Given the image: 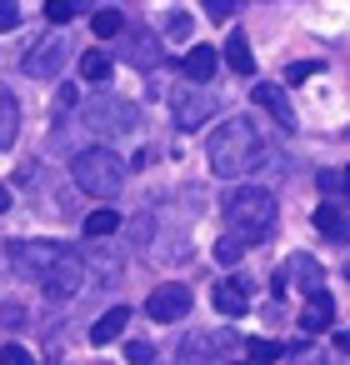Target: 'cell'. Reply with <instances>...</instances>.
<instances>
[{"label":"cell","mask_w":350,"mask_h":365,"mask_svg":"<svg viewBox=\"0 0 350 365\" xmlns=\"http://www.w3.org/2000/svg\"><path fill=\"white\" fill-rule=\"evenodd\" d=\"M205 160L215 175L235 180V175H250L260 160H265V135L255 130V120L245 115H230L210 130V145H205Z\"/></svg>","instance_id":"obj_1"},{"label":"cell","mask_w":350,"mask_h":365,"mask_svg":"<svg viewBox=\"0 0 350 365\" xmlns=\"http://www.w3.org/2000/svg\"><path fill=\"white\" fill-rule=\"evenodd\" d=\"M225 220L235 225L240 245H260V240H270V230L280 220V200L265 185H240V190L225 195Z\"/></svg>","instance_id":"obj_2"},{"label":"cell","mask_w":350,"mask_h":365,"mask_svg":"<svg viewBox=\"0 0 350 365\" xmlns=\"http://www.w3.org/2000/svg\"><path fill=\"white\" fill-rule=\"evenodd\" d=\"M71 175L81 190L91 195H120V180H125V160L110 150V145H91L71 160Z\"/></svg>","instance_id":"obj_3"},{"label":"cell","mask_w":350,"mask_h":365,"mask_svg":"<svg viewBox=\"0 0 350 365\" xmlns=\"http://www.w3.org/2000/svg\"><path fill=\"white\" fill-rule=\"evenodd\" d=\"M81 285H86V260H81L76 250H66V255L41 275V295H46V300H56V305L76 300V295H81Z\"/></svg>","instance_id":"obj_4"},{"label":"cell","mask_w":350,"mask_h":365,"mask_svg":"<svg viewBox=\"0 0 350 365\" xmlns=\"http://www.w3.org/2000/svg\"><path fill=\"white\" fill-rule=\"evenodd\" d=\"M86 125L96 135H130V130H140V110L130 101H91L86 106Z\"/></svg>","instance_id":"obj_5"},{"label":"cell","mask_w":350,"mask_h":365,"mask_svg":"<svg viewBox=\"0 0 350 365\" xmlns=\"http://www.w3.org/2000/svg\"><path fill=\"white\" fill-rule=\"evenodd\" d=\"M215 96L205 91V86H180L175 96H170V115H175V125L180 130H200L210 115H215Z\"/></svg>","instance_id":"obj_6"},{"label":"cell","mask_w":350,"mask_h":365,"mask_svg":"<svg viewBox=\"0 0 350 365\" xmlns=\"http://www.w3.org/2000/svg\"><path fill=\"white\" fill-rule=\"evenodd\" d=\"M66 66H71V46H66L61 36H51V41H41L36 51H26V76H31V81H61Z\"/></svg>","instance_id":"obj_7"},{"label":"cell","mask_w":350,"mask_h":365,"mask_svg":"<svg viewBox=\"0 0 350 365\" xmlns=\"http://www.w3.org/2000/svg\"><path fill=\"white\" fill-rule=\"evenodd\" d=\"M320 280H325V270L315 265V255H305V250H295V255L285 260V270H280V275L270 280V290H275V300H280V295H285L290 285H300V290L310 295V290H320Z\"/></svg>","instance_id":"obj_8"},{"label":"cell","mask_w":350,"mask_h":365,"mask_svg":"<svg viewBox=\"0 0 350 365\" xmlns=\"http://www.w3.org/2000/svg\"><path fill=\"white\" fill-rule=\"evenodd\" d=\"M145 310H150V320H160V325H175V320H185L190 315V285H155L150 290V300H145Z\"/></svg>","instance_id":"obj_9"},{"label":"cell","mask_w":350,"mask_h":365,"mask_svg":"<svg viewBox=\"0 0 350 365\" xmlns=\"http://www.w3.org/2000/svg\"><path fill=\"white\" fill-rule=\"evenodd\" d=\"M235 335H190L180 345V365H225V355L235 350Z\"/></svg>","instance_id":"obj_10"},{"label":"cell","mask_w":350,"mask_h":365,"mask_svg":"<svg viewBox=\"0 0 350 365\" xmlns=\"http://www.w3.org/2000/svg\"><path fill=\"white\" fill-rule=\"evenodd\" d=\"M210 300H215L220 315H245V310L255 305V285H250L245 275H225V280H215Z\"/></svg>","instance_id":"obj_11"},{"label":"cell","mask_w":350,"mask_h":365,"mask_svg":"<svg viewBox=\"0 0 350 365\" xmlns=\"http://www.w3.org/2000/svg\"><path fill=\"white\" fill-rule=\"evenodd\" d=\"M125 56L140 66V71H155L160 66V36L150 26H125Z\"/></svg>","instance_id":"obj_12"},{"label":"cell","mask_w":350,"mask_h":365,"mask_svg":"<svg viewBox=\"0 0 350 365\" xmlns=\"http://www.w3.org/2000/svg\"><path fill=\"white\" fill-rule=\"evenodd\" d=\"M180 71H185L190 86H205V81L220 71V51H215V46H190L185 61H180Z\"/></svg>","instance_id":"obj_13"},{"label":"cell","mask_w":350,"mask_h":365,"mask_svg":"<svg viewBox=\"0 0 350 365\" xmlns=\"http://www.w3.org/2000/svg\"><path fill=\"white\" fill-rule=\"evenodd\" d=\"M250 101H255V106H265V110H270V115H275L285 130H295V110H290V96H285L280 86H270V81H255Z\"/></svg>","instance_id":"obj_14"},{"label":"cell","mask_w":350,"mask_h":365,"mask_svg":"<svg viewBox=\"0 0 350 365\" xmlns=\"http://www.w3.org/2000/svg\"><path fill=\"white\" fill-rule=\"evenodd\" d=\"M66 250H71V245H56V240H41V245H11V255H16V260H31L26 270H31L36 280H41V275H46Z\"/></svg>","instance_id":"obj_15"},{"label":"cell","mask_w":350,"mask_h":365,"mask_svg":"<svg viewBox=\"0 0 350 365\" xmlns=\"http://www.w3.org/2000/svg\"><path fill=\"white\" fill-rule=\"evenodd\" d=\"M330 325H335V300L325 290H310L305 295V310H300V330L315 335V330H330Z\"/></svg>","instance_id":"obj_16"},{"label":"cell","mask_w":350,"mask_h":365,"mask_svg":"<svg viewBox=\"0 0 350 365\" xmlns=\"http://www.w3.org/2000/svg\"><path fill=\"white\" fill-rule=\"evenodd\" d=\"M310 225H315L330 245H345V240H350V215H345L340 205H320V210L310 215Z\"/></svg>","instance_id":"obj_17"},{"label":"cell","mask_w":350,"mask_h":365,"mask_svg":"<svg viewBox=\"0 0 350 365\" xmlns=\"http://www.w3.org/2000/svg\"><path fill=\"white\" fill-rule=\"evenodd\" d=\"M125 325H130V310H125V305H110V310L91 325V345H110V340H120Z\"/></svg>","instance_id":"obj_18"},{"label":"cell","mask_w":350,"mask_h":365,"mask_svg":"<svg viewBox=\"0 0 350 365\" xmlns=\"http://www.w3.org/2000/svg\"><path fill=\"white\" fill-rule=\"evenodd\" d=\"M16 130H21V106H16V96L6 86H0V150L16 145Z\"/></svg>","instance_id":"obj_19"},{"label":"cell","mask_w":350,"mask_h":365,"mask_svg":"<svg viewBox=\"0 0 350 365\" xmlns=\"http://www.w3.org/2000/svg\"><path fill=\"white\" fill-rule=\"evenodd\" d=\"M225 61H230L235 76H255V56H250V41H245L240 31H230V41H225Z\"/></svg>","instance_id":"obj_20"},{"label":"cell","mask_w":350,"mask_h":365,"mask_svg":"<svg viewBox=\"0 0 350 365\" xmlns=\"http://www.w3.org/2000/svg\"><path fill=\"white\" fill-rule=\"evenodd\" d=\"M115 76V61L105 56V51H86L81 56V81H91V86H105Z\"/></svg>","instance_id":"obj_21"},{"label":"cell","mask_w":350,"mask_h":365,"mask_svg":"<svg viewBox=\"0 0 350 365\" xmlns=\"http://www.w3.org/2000/svg\"><path fill=\"white\" fill-rule=\"evenodd\" d=\"M91 31H96L101 41H115V36H125V16H120L115 6H105V11L91 16Z\"/></svg>","instance_id":"obj_22"},{"label":"cell","mask_w":350,"mask_h":365,"mask_svg":"<svg viewBox=\"0 0 350 365\" xmlns=\"http://www.w3.org/2000/svg\"><path fill=\"white\" fill-rule=\"evenodd\" d=\"M240 345H245L250 365H270V360H280V355H285V345H275V340H265V335H250V340H240Z\"/></svg>","instance_id":"obj_23"},{"label":"cell","mask_w":350,"mask_h":365,"mask_svg":"<svg viewBox=\"0 0 350 365\" xmlns=\"http://www.w3.org/2000/svg\"><path fill=\"white\" fill-rule=\"evenodd\" d=\"M190 31H195V16H190V11H170L160 36H165V41H190Z\"/></svg>","instance_id":"obj_24"},{"label":"cell","mask_w":350,"mask_h":365,"mask_svg":"<svg viewBox=\"0 0 350 365\" xmlns=\"http://www.w3.org/2000/svg\"><path fill=\"white\" fill-rule=\"evenodd\" d=\"M115 230H120V215H115V210H91V215H86V235L101 240V235H115Z\"/></svg>","instance_id":"obj_25"},{"label":"cell","mask_w":350,"mask_h":365,"mask_svg":"<svg viewBox=\"0 0 350 365\" xmlns=\"http://www.w3.org/2000/svg\"><path fill=\"white\" fill-rule=\"evenodd\" d=\"M81 16V6H71V0H51V6H46V21L51 26H71Z\"/></svg>","instance_id":"obj_26"},{"label":"cell","mask_w":350,"mask_h":365,"mask_svg":"<svg viewBox=\"0 0 350 365\" xmlns=\"http://www.w3.org/2000/svg\"><path fill=\"white\" fill-rule=\"evenodd\" d=\"M315 185H320V195H325V200H340V195H345L340 170H320V180H315Z\"/></svg>","instance_id":"obj_27"},{"label":"cell","mask_w":350,"mask_h":365,"mask_svg":"<svg viewBox=\"0 0 350 365\" xmlns=\"http://www.w3.org/2000/svg\"><path fill=\"white\" fill-rule=\"evenodd\" d=\"M240 255H245V245H240V240H235V235H225V240H220V245H215V260H220V265H235V260H240Z\"/></svg>","instance_id":"obj_28"},{"label":"cell","mask_w":350,"mask_h":365,"mask_svg":"<svg viewBox=\"0 0 350 365\" xmlns=\"http://www.w3.org/2000/svg\"><path fill=\"white\" fill-rule=\"evenodd\" d=\"M125 360H130V365H150V360H155V345H150V340H130V345H125Z\"/></svg>","instance_id":"obj_29"},{"label":"cell","mask_w":350,"mask_h":365,"mask_svg":"<svg viewBox=\"0 0 350 365\" xmlns=\"http://www.w3.org/2000/svg\"><path fill=\"white\" fill-rule=\"evenodd\" d=\"M21 26V6H16V0H0V36H11Z\"/></svg>","instance_id":"obj_30"},{"label":"cell","mask_w":350,"mask_h":365,"mask_svg":"<svg viewBox=\"0 0 350 365\" xmlns=\"http://www.w3.org/2000/svg\"><path fill=\"white\" fill-rule=\"evenodd\" d=\"M0 365H36V355L26 345H6V350H0Z\"/></svg>","instance_id":"obj_31"},{"label":"cell","mask_w":350,"mask_h":365,"mask_svg":"<svg viewBox=\"0 0 350 365\" xmlns=\"http://www.w3.org/2000/svg\"><path fill=\"white\" fill-rule=\"evenodd\" d=\"M315 71H320V66H315V61H295V66H290V76H285V81H290V86H300V81H310V76H315Z\"/></svg>","instance_id":"obj_32"},{"label":"cell","mask_w":350,"mask_h":365,"mask_svg":"<svg viewBox=\"0 0 350 365\" xmlns=\"http://www.w3.org/2000/svg\"><path fill=\"white\" fill-rule=\"evenodd\" d=\"M295 365H335V360H330L320 345H310V350H300V355H295Z\"/></svg>","instance_id":"obj_33"},{"label":"cell","mask_w":350,"mask_h":365,"mask_svg":"<svg viewBox=\"0 0 350 365\" xmlns=\"http://www.w3.org/2000/svg\"><path fill=\"white\" fill-rule=\"evenodd\" d=\"M205 16H210V21H235V6H230V0H210Z\"/></svg>","instance_id":"obj_34"},{"label":"cell","mask_w":350,"mask_h":365,"mask_svg":"<svg viewBox=\"0 0 350 365\" xmlns=\"http://www.w3.org/2000/svg\"><path fill=\"white\" fill-rule=\"evenodd\" d=\"M56 106H61V110H71V106H76V86H61V96H56Z\"/></svg>","instance_id":"obj_35"},{"label":"cell","mask_w":350,"mask_h":365,"mask_svg":"<svg viewBox=\"0 0 350 365\" xmlns=\"http://www.w3.org/2000/svg\"><path fill=\"white\" fill-rule=\"evenodd\" d=\"M335 345H340V350L350 355V330H340V335H335Z\"/></svg>","instance_id":"obj_36"},{"label":"cell","mask_w":350,"mask_h":365,"mask_svg":"<svg viewBox=\"0 0 350 365\" xmlns=\"http://www.w3.org/2000/svg\"><path fill=\"white\" fill-rule=\"evenodd\" d=\"M6 210H11V190H6V185H0V215H6Z\"/></svg>","instance_id":"obj_37"},{"label":"cell","mask_w":350,"mask_h":365,"mask_svg":"<svg viewBox=\"0 0 350 365\" xmlns=\"http://www.w3.org/2000/svg\"><path fill=\"white\" fill-rule=\"evenodd\" d=\"M340 185H345V195H350V165H345V170H340Z\"/></svg>","instance_id":"obj_38"},{"label":"cell","mask_w":350,"mask_h":365,"mask_svg":"<svg viewBox=\"0 0 350 365\" xmlns=\"http://www.w3.org/2000/svg\"><path fill=\"white\" fill-rule=\"evenodd\" d=\"M245 365H250V360H245Z\"/></svg>","instance_id":"obj_39"}]
</instances>
